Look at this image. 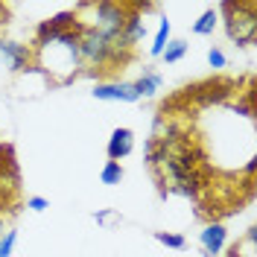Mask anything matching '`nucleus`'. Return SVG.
Segmentation results:
<instances>
[{
	"label": "nucleus",
	"mask_w": 257,
	"mask_h": 257,
	"mask_svg": "<svg viewBox=\"0 0 257 257\" xmlns=\"http://www.w3.org/2000/svg\"><path fill=\"white\" fill-rule=\"evenodd\" d=\"M99 181L108 184V187L120 184V181H123V167H120L117 161H105V167H102V173H99Z\"/></svg>",
	"instance_id": "obj_14"
},
{
	"label": "nucleus",
	"mask_w": 257,
	"mask_h": 257,
	"mask_svg": "<svg viewBox=\"0 0 257 257\" xmlns=\"http://www.w3.org/2000/svg\"><path fill=\"white\" fill-rule=\"evenodd\" d=\"M219 12L225 15L228 38L240 47H248L257 41V6L254 3H219Z\"/></svg>",
	"instance_id": "obj_3"
},
{
	"label": "nucleus",
	"mask_w": 257,
	"mask_h": 257,
	"mask_svg": "<svg viewBox=\"0 0 257 257\" xmlns=\"http://www.w3.org/2000/svg\"><path fill=\"white\" fill-rule=\"evenodd\" d=\"M170 32H173V24H170L167 18H161L158 32H155V38H152V44H149V56H152V59H161L164 47L170 44Z\"/></svg>",
	"instance_id": "obj_10"
},
{
	"label": "nucleus",
	"mask_w": 257,
	"mask_h": 257,
	"mask_svg": "<svg viewBox=\"0 0 257 257\" xmlns=\"http://www.w3.org/2000/svg\"><path fill=\"white\" fill-rule=\"evenodd\" d=\"M208 64L213 67V70H222L225 64H228V59H225V53L219 47H210L208 50Z\"/></svg>",
	"instance_id": "obj_17"
},
{
	"label": "nucleus",
	"mask_w": 257,
	"mask_h": 257,
	"mask_svg": "<svg viewBox=\"0 0 257 257\" xmlns=\"http://www.w3.org/2000/svg\"><path fill=\"white\" fill-rule=\"evenodd\" d=\"M82 12L94 15V21L85 24V27L102 32V35H117L126 27V18L132 12V6L128 3H88V6H82Z\"/></svg>",
	"instance_id": "obj_4"
},
{
	"label": "nucleus",
	"mask_w": 257,
	"mask_h": 257,
	"mask_svg": "<svg viewBox=\"0 0 257 257\" xmlns=\"http://www.w3.org/2000/svg\"><path fill=\"white\" fill-rule=\"evenodd\" d=\"M132 149H135V132L126 126H117L108 138V161L120 164L126 155H132Z\"/></svg>",
	"instance_id": "obj_7"
},
{
	"label": "nucleus",
	"mask_w": 257,
	"mask_h": 257,
	"mask_svg": "<svg viewBox=\"0 0 257 257\" xmlns=\"http://www.w3.org/2000/svg\"><path fill=\"white\" fill-rule=\"evenodd\" d=\"M32 62V47L27 44H15V41H3L0 38V64L6 67V70H24V67H30Z\"/></svg>",
	"instance_id": "obj_6"
},
{
	"label": "nucleus",
	"mask_w": 257,
	"mask_h": 257,
	"mask_svg": "<svg viewBox=\"0 0 257 257\" xmlns=\"http://www.w3.org/2000/svg\"><path fill=\"white\" fill-rule=\"evenodd\" d=\"M216 21H219V15H216L213 9H208L205 15L193 24V35H213V30H216Z\"/></svg>",
	"instance_id": "obj_13"
},
{
	"label": "nucleus",
	"mask_w": 257,
	"mask_h": 257,
	"mask_svg": "<svg viewBox=\"0 0 257 257\" xmlns=\"http://www.w3.org/2000/svg\"><path fill=\"white\" fill-rule=\"evenodd\" d=\"M6 231H9V228H6V225H3V219H0V237H3V234H6Z\"/></svg>",
	"instance_id": "obj_19"
},
{
	"label": "nucleus",
	"mask_w": 257,
	"mask_h": 257,
	"mask_svg": "<svg viewBox=\"0 0 257 257\" xmlns=\"http://www.w3.org/2000/svg\"><path fill=\"white\" fill-rule=\"evenodd\" d=\"M161 82H164V76H161L158 70H152V67H146L144 76L135 82V88H138V94L141 96H152L155 91L161 88Z\"/></svg>",
	"instance_id": "obj_11"
},
{
	"label": "nucleus",
	"mask_w": 257,
	"mask_h": 257,
	"mask_svg": "<svg viewBox=\"0 0 257 257\" xmlns=\"http://www.w3.org/2000/svg\"><path fill=\"white\" fill-rule=\"evenodd\" d=\"M32 59L56 85H67L82 70L79 21H76V27L62 32H38L35 47H32Z\"/></svg>",
	"instance_id": "obj_1"
},
{
	"label": "nucleus",
	"mask_w": 257,
	"mask_h": 257,
	"mask_svg": "<svg viewBox=\"0 0 257 257\" xmlns=\"http://www.w3.org/2000/svg\"><path fill=\"white\" fill-rule=\"evenodd\" d=\"M120 35H123V41H126L132 50H135L138 41H144L146 24H144V15H141V6H132V12H128V18H126V27H123Z\"/></svg>",
	"instance_id": "obj_9"
},
{
	"label": "nucleus",
	"mask_w": 257,
	"mask_h": 257,
	"mask_svg": "<svg viewBox=\"0 0 257 257\" xmlns=\"http://www.w3.org/2000/svg\"><path fill=\"white\" fill-rule=\"evenodd\" d=\"M199 242H202V248H205V254L208 257H216L225 248V242H228V231H225V225L222 222L205 225V231L199 234Z\"/></svg>",
	"instance_id": "obj_8"
},
{
	"label": "nucleus",
	"mask_w": 257,
	"mask_h": 257,
	"mask_svg": "<svg viewBox=\"0 0 257 257\" xmlns=\"http://www.w3.org/2000/svg\"><path fill=\"white\" fill-rule=\"evenodd\" d=\"M15 245H18V231H6L0 237V257H12Z\"/></svg>",
	"instance_id": "obj_16"
},
{
	"label": "nucleus",
	"mask_w": 257,
	"mask_h": 257,
	"mask_svg": "<svg viewBox=\"0 0 257 257\" xmlns=\"http://www.w3.org/2000/svg\"><path fill=\"white\" fill-rule=\"evenodd\" d=\"M187 41H181V38H176V41H170L167 47H164V53H161V59H164V64H178L184 56H187Z\"/></svg>",
	"instance_id": "obj_12"
},
{
	"label": "nucleus",
	"mask_w": 257,
	"mask_h": 257,
	"mask_svg": "<svg viewBox=\"0 0 257 257\" xmlns=\"http://www.w3.org/2000/svg\"><path fill=\"white\" fill-rule=\"evenodd\" d=\"M91 94H94V99H102V102H138L141 99L135 82H99Z\"/></svg>",
	"instance_id": "obj_5"
},
{
	"label": "nucleus",
	"mask_w": 257,
	"mask_h": 257,
	"mask_svg": "<svg viewBox=\"0 0 257 257\" xmlns=\"http://www.w3.org/2000/svg\"><path fill=\"white\" fill-rule=\"evenodd\" d=\"M27 208L35 210V213H41V210H47V208H50V202L44 199V196H32V199H27Z\"/></svg>",
	"instance_id": "obj_18"
},
{
	"label": "nucleus",
	"mask_w": 257,
	"mask_h": 257,
	"mask_svg": "<svg viewBox=\"0 0 257 257\" xmlns=\"http://www.w3.org/2000/svg\"><path fill=\"white\" fill-rule=\"evenodd\" d=\"M79 59L88 70H111L132 59V47L123 41V35H102V32L85 27L79 21Z\"/></svg>",
	"instance_id": "obj_2"
},
{
	"label": "nucleus",
	"mask_w": 257,
	"mask_h": 257,
	"mask_svg": "<svg viewBox=\"0 0 257 257\" xmlns=\"http://www.w3.org/2000/svg\"><path fill=\"white\" fill-rule=\"evenodd\" d=\"M155 240L161 242V245H167V248H184L187 245V240L181 237V234H170V231H155Z\"/></svg>",
	"instance_id": "obj_15"
}]
</instances>
